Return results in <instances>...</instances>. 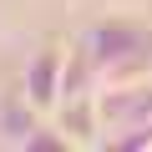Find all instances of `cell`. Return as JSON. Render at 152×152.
Wrapping results in <instances>:
<instances>
[{
	"label": "cell",
	"mask_w": 152,
	"mask_h": 152,
	"mask_svg": "<svg viewBox=\"0 0 152 152\" xmlns=\"http://www.w3.org/2000/svg\"><path fill=\"white\" fill-rule=\"evenodd\" d=\"M102 86H117V81H147L152 76V31L137 26V20H102L81 36Z\"/></svg>",
	"instance_id": "6da1fadb"
},
{
	"label": "cell",
	"mask_w": 152,
	"mask_h": 152,
	"mask_svg": "<svg viewBox=\"0 0 152 152\" xmlns=\"http://www.w3.org/2000/svg\"><path fill=\"white\" fill-rule=\"evenodd\" d=\"M66 51L71 46H61V41H46L36 56H31V66H26V81H20V96L51 122L56 117V107H61V81H66Z\"/></svg>",
	"instance_id": "7a4b0ae2"
}]
</instances>
